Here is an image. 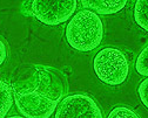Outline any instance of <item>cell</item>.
<instances>
[{
  "instance_id": "1",
  "label": "cell",
  "mask_w": 148,
  "mask_h": 118,
  "mask_svg": "<svg viewBox=\"0 0 148 118\" xmlns=\"http://www.w3.org/2000/svg\"><path fill=\"white\" fill-rule=\"evenodd\" d=\"M16 108L25 118H49L68 92L62 71L46 66H24L12 85Z\"/></svg>"
},
{
  "instance_id": "2",
  "label": "cell",
  "mask_w": 148,
  "mask_h": 118,
  "mask_svg": "<svg viewBox=\"0 0 148 118\" xmlns=\"http://www.w3.org/2000/svg\"><path fill=\"white\" fill-rule=\"evenodd\" d=\"M103 25L100 16L89 9H82L73 15L66 27V39L69 46L79 52H90L102 41Z\"/></svg>"
},
{
  "instance_id": "3",
  "label": "cell",
  "mask_w": 148,
  "mask_h": 118,
  "mask_svg": "<svg viewBox=\"0 0 148 118\" xmlns=\"http://www.w3.org/2000/svg\"><path fill=\"white\" fill-rule=\"evenodd\" d=\"M93 67L99 80L109 85L123 83L129 73V64L125 54L112 47L103 48L95 55Z\"/></svg>"
},
{
  "instance_id": "4",
  "label": "cell",
  "mask_w": 148,
  "mask_h": 118,
  "mask_svg": "<svg viewBox=\"0 0 148 118\" xmlns=\"http://www.w3.org/2000/svg\"><path fill=\"white\" fill-rule=\"evenodd\" d=\"M77 4V0H34L29 9L40 22L55 26L68 20L75 12Z\"/></svg>"
},
{
  "instance_id": "5",
  "label": "cell",
  "mask_w": 148,
  "mask_h": 118,
  "mask_svg": "<svg viewBox=\"0 0 148 118\" xmlns=\"http://www.w3.org/2000/svg\"><path fill=\"white\" fill-rule=\"evenodd\" d=\"M54 118H103L101 109L92 97L84 94L66 96Z\"/></svg>"
},
{
  "instance_id": "6",
  "label": "cell",
  "mask_w": 148,
  "mask_h": 118,
  "mask_svg": "<svg viewBox=\"0 0 148 118\" xmlns=\"http://www.w3.org/2000/svg\"><path fill=\"white\" fill-rule=\"evenodd\" d=\"M81 4L85 8L92 9V12L95 11L97 14L109 15L121 11L126 6L127 1L126 0H82Z\"/></svg>"
},
{
  "instance_id": "7",
  "label": "cell",
  "mask_w": 148,
  "mask_h": 118,
  "mask_svg": "<svg viewBox=\"0 0 148 118\" xmlns=\"http://www.w3.org/2000/svg\"><path fill=\"white\" fill-rule=\"evenodd\" d=\"M13 91L12 87L0 80V118H5L13 104Z\"/></svg>"
},
{
  "instance_id": "8",
  "label": "cell",
  "mask_w": 148,
  "mask_h": 118,
  "mask_svg": "<svg viewBox=\"0 0 148 118\" xmlns=\"http://www.w3.org/2000/svg\"><path fill=\"white\" fill-rule=\"evenodd\" d=\"M134 19L136 24L143 28L145 31H148V21H147V1L146 0H139L135 3L134 7Z\"/></svg>"
},
{
  "instance_id": "9",
  "label": "cell",
  "mask_w": 148,
  "mask_h": 118,
  "mask_svg": "<svg viewBox=\"0 0 148 118\" xmlns=\"http://www.w3.org/2000/svg\"><path fill=\"white\" fill-rule=\"evenodd\" d=\"M107 118H140L139 115L127 106H118L110 111Z\"/></svg>"
},
{
  "instance_id": "10",
  "label": "cell",
  "mask_w": 148,
  "mask_h": 118,
  "mask_svg": "<svg viewBox=\"0 0 148 118\" xmlns=\"http://www.w3.org/2000/svg\"><path fill=\"white\" fill-rule=\"evenodd\" d=\"M147 52L148 47H145L143 50L140 53L136 60V70L140 75L148 76V69H147Z\"/></svg>"
},
{
  "instance_id": "11",
  "label": "cell",
  "mask_w": 148,
  "mask_h": 118,
  "mask_svg": "<svg viewBox=\"0 0 148 118\" xmlns=\"http://www.w3.org/2000/svg\"><path fill=\"white\" fill-rule=\"evenodd\" d=\"M147 84H148V78H146V80L142 81V83L140 84L139 87V96L141 98L142 103L148 106V102H147Z\"/></svg>"
},
{
  "instance_id": "12",
  "label": "cell",
  "mask_w": 148,
  "mask_h": 118,
  "mask_svg": "<svg viewBox=\"0 0 148 118\" xmlns=\"http://www.w3.org/2000/svg\"><path fill=\"white\" fill-rule=\"evenodd\" d=\"M7 57V48L3 39H0V66H1Z\"/></svg>"
},
{
  "instance_id": "13",
  "label": "cell",
  "mask_w": 148,
  "mask_h": 118,
  "mask_svg": "<svg viewBox=\"0 0 148 118\" xmlns=\"http://www.w3.org/2000/svg\"><path fill=\"white\" fill-rule=\"evenodd\" d=\"M8 118H24L21 116H12V117H8Z\"/></svg>"
}]
</instances>
